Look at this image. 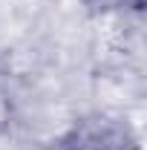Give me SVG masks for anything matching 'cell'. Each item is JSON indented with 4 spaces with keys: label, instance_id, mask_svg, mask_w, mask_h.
<instances>
[{
    "label": "cell",
    "instance_id": "obj_1",
    "mask_svg": "<svg viewBox=\"0 0 147 150\" xmlns=\"http://www.w3.org/2000/svg\"><path fill=\"white\" fill-rule=\"evenodd\" d=\"M64 150H139L124 121L92 115L78 121L64 139Z\"/></svg>",
    "mask_w": 147,
    "mask_h": 150
},
{
    "label": "cell",
    "instance_id": "obj_2",
    "mask_svg": "<svg viewBox=\"0 0 147 150\" xmlns=\"http://www.w3.org/2000/svg\"><path fill=\"white\" fill-rule=\"evenodd\" d=\"M104 9H141V0H95Z\"/></svg>",
    "mask_w": 147,
    "mask_h": 150
}]
</instances>
